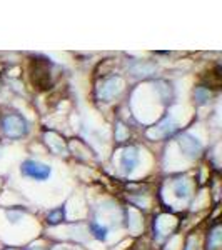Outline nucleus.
Listing matches in <instances>:
<instances>
[{
  "mask_svg": "<svg viewBox=\"0 0 222 250\" xmlns=\"http://www.w3.org/2000/svg\"><path fill=\"white\" fill-rule=\"evenodd\" d=\"M137 160H139L137 152H135L134 148H129V150L124 152V155H122L124 169H126V170H132L135 167V163H137Z\"/></svg>",
  "mask_w": 222,
  "mask_h": 250,
  "instance_id": "3",
  "label": "nucleus"
},
{
  "mask_svg": "<svg viewBox=\"0 0 222 250\" xmlns=\"http://www.w3.org/2000/svg\"><path fill=\"white\" fill-rule=\"evenodd\" d=\"M3 125H5V132L9 135L14 134V128H18V132H20V134H25L23 130H27L25 120H23L22 117H18V115H7Z\"/></svg>",
  "mask_w": 222,
  "mask_h": 250,
  "instance_id": "2",
  "label": "nucleus"
},
{
  "mask_svg": "<svg viewBox=\"0 0 222 250\" xmlns=\"http://www.w3.org/2000/svg\"><path fill=\"white\" fill-rule=\"evenodd\" d=\"M92 232L97 239H105V233H107V229L105 227H97L95 224H92Z\"/></svg>",
  "mask_w": 222,
  "mask_h": 250,
  "instance_id": "5",
  "label": "nucleus"
},
{
  "mask_svg": "<svg viewBox=\"0 0 222 250\" xmlns=\"http://www.w3.org/2000/svg\"><path fill=\"white\" fill-rule=\"evenodd\" d=\"M62 218H64V210L58 209V210H56V212L49 214V224H58Z\"/></svg>",
  "mask_w": 222,
  "mask_h": 250,
  "instance_id": "4",
  "label": "nucleus"
},
{
  "mask_svg": "<svg viewBox=\"0 0 222 250\" xmlns=\"http://www.w3.org/2000/svg\"><path fill=\"white\" fill-rule=\"evenodd\" d=\"M22 174L25 177L35 179V180H45L50 175V167L40 162H35V160H25L22 163Z\"/></svg>",
  "mask_w": 222,
  "mask_h": 250,
  "instance_id": "1",
  "label": "nucleus"
}]
</instances>
